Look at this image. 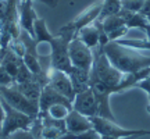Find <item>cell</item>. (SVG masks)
<instances>
[{
	"label": "cell",
	"mask_w": 150,
	"mask_h": 139,
	"mask_svg": "<svg viewBox=\"0 0 150 139\" xmlns=\"http://www.w3.org/2000/svg\"><path fill=\"white\" fill-rule=\"evenodd\" d=\"M72 110L78 111L79 114L88 118L99 116V104L91 88L75 95L74 100H72Z\"/></svg>",
	"instance_id": "cell-9"
},
{
	"label": "cell",
	"mask_w": 150,
	"mask_h": 139,
	"mask_svg": "<svg viewBox=\"0 0 150 139\" xmlns=\"http://www.w3.org/2000/svg\"><path fill=\"white\" fill-rule=\"evenodd\" d=\"M121 0H104L102 6V11H100V16H99V21H102L104 18L112 16V14H117L121 11Z\"/></svg>",
	"instance_id": "cell-17"
},
{
	"label": "cell",
	"mask_w": 150,
	"mask_h": 139,
	"mask_svg": "<svg viewBox=\"0 0 150 139\" xmlns=\"http://www.w3.org/2000/svg\"><path fill=\"white\" fill-rule=\"evenodd\" d=\"M6 139H35V138L29 132V129H18L16 132L10 134Z\"/></svg>",
	"instance_id": "cell-25"
},
{
	"label": "cell",
	"mask_w": 150,
	"mask_h": 139,
	"mask_svg": "<svg viewBox=\"0 0 150 139\" xmlns=\"http://www.w3.org/2000/svg\"><path fill=\"white\" fill-rule=\"evenodd\" d=\"M102 139H135V138H114V136H106V135H102Z\"/></svg>",
	"instance_id": "cell-29"
},
{
	"label": "cell",
	"mask_w": 150,
	"mask_h": 139,
	"mask_svg": "<svg viewBox=\"0 0 150 139\" xmlns=\"http://www.w3.org/2000/svg\"><path fill=\"white\" fill-rule=\"evenodd\" d=\"M68 54H70V61L72 67L91 71L93 64V50L88 48L79 38L75 36L70 42Z\"/></svg>",
	"instance_id": "cell-6"
},
{
	"label": "cell",
	"mask_w": 150,
	"mask_h": 139,
	"mask_svg": "<svg viewBox=\"0 0 150 139\" xmlns=\"http://www.w3.org/2000/svg\"><path fill=\"white\" fill-rule=\"evenodd\" d=\"M67 74H68V77H70V79H71V84H72L75 95L91 88L89 86V74H91V71L76 68V67H71V70Z\"/></svg>",
	"instance_id": "cell-13"
},
{
	"label": "cell",
	"mask_w": 150,
	"mask_h": 139,
	"mask_svg": "<svg viewBox=\"0 0 150 139\" xmlns=\"http://www.w3.org/2000/svg\"><path fill=\"white\" fill-rule=\"evenodd\" d=\"M0 129H1V128H0ZM0 139H1V131H0Z\"/></svg>",
	"instance_id": "cell-31"
},
{
	"label": "cell",
	"mask_w": 150,
	"mask_h": 139,
	"mask_svg": "<svg viewBox=\"0 0 150 139\" xmlns=\"http://www.w3.org/2000/svg\"><path fill=\"white\" fill-rule=\"evenodd\" d=\"M65 128H67V132L70 134H81L88 129H92L93 125L88 117L79 114L75 110H71L68 116L65 117Z\"/></svg>",
	"instance_id": "cell-12"
},
{
	"label": "cell",
	"mask_w": 150,
	"mask_h": 139,
	"mask_svg": "<svg viewBox=\"0 0 150 139\" xmlns=\"http://www.w3.org/2000/svg\"><path fill=\"white\" fill-rule=\"evenodd\" d=\"M33 29H35V40H36L38 45L39 43H49L52 40V38L54 36L53 33L49 32L45 20L39 18V17L36 18V21L33 24Z\"/></svg>",
	"instance_id": "cell-16"
},
{
	"label": "cell",
	"mask_w": 150,
	"mask_h": 139,
	"mask_svg": "<svg viewBox=\"0 0 150 139\" xmlns=\"http://www.w3.org/2000/svg\"><path fill=\"white\" fill-rule=\"evenodd\" d=\"M72 110L71 106H67V104H63V103H57V104H53L47 109V114L50 117L57 118V120H65V117L68 116V113Z\"/></svg>",
	"instance_id": "cell-18"
},
{
	"label": "cell",
	"mask_w": 150,
	"mask_h": 139,
	"mask_svg": "<svg viewBox=\"0 0 150 139\" xmlns=\"http://www.w3.org/2000/svg\"><path fill=\"white\" fill-rule=\"evenodd\" d=\"M128 31H129V28L127 27V25H124V27H121V28H117V29L111 31L110 33H107L108 40H110V42H112V40H120V38L125 36V35L128 33Z\"/></svg>",
	"instance_id": "cell-24"
},
{
	"label": "cell",
	"mask_w": 150,
	"mask_h": 139,
	"mask_svg": "<svg viewBox=\"0 0 150 139\" xmlns=\"http://www.w3.org/2000/svg\"><path fill=\"white\" fill-rule=\"evenodd\" d=\"M46 75H47V84L53 88L54 91L59 92L60 95H63L71 102L74 100L75 92L67 72L61 71V70H56L49 67V68H46Z\"/></svg>",
	"instance_id": "cell-8"
},
{
	"label": "cell",
	"mask_w": 150,
	"mask_h": 139,
	"mask_svg": "<svg viewBox=\"0 0 150 139\" xmlns=\"http://www.w3.org/2000/svg\"><path fill=\"white\" fill-rule=\"evenodd\" d=\"M120 45L122 46H127V48H132V49H146V50H150V42L147 39H121V40H117Z\"/></svg>",
	"instance_id": "cell-19"
},
{
	"label": "cell",
	"mask_w": 150,
	"mask_h": 139,
	"mask_svg": "<svg viewBox=\"0 0 150 139\" xmlns=\"http://www.w3.org/2000/svg\"><path fill=\"white\" fill-rule=\"evenodd\" d=\"M0 97L4 99L11 107H14L16 110L24 113V114H28L33 118H36L38 114H39V103H35L27 99L14 85H0Z\"/></svg>",
	"instance_id": "cell-5"
},
{
	"label": "cell",
	"mask_w": 150,
	"mask_h": 139,
	"mask_svg": "<svg viewBox=\"0 0 150 139\" xmlns=\"http://www.w3.org/2000/svg\"><path fill=\"white\" fill-rule=\"evenodd\" d=\"M33 78H35V75L29 71V68L24 64V60H22V64L20 65V70H18L16 78H14V84H24V82L33 79Z\"/></svg>",
	"instance_id": "cell-21"
},
{
	"label": "cell",
	"mask_w": 150,
	"mask_h": 139,
	"mask_svg": "<svg viewBox=\"0 0 150 139\" xmlns=\"http://www.w3.org/2000/svg\"><path fill=\"white\" fill-rule=\"evenodd\" d=\"M102 6L103 1H97V3H93L92 6L86 7L85 10L81 11L72 21H70L68 24H65L64 27L60 28V31H68V32L75 33V36H76V33L81 28L91 25L92 22H95L99 18L100 11H102Z\"/></svg>",
	"instance_id": "cell-7"
},
{
	"label": "cell",
	"mask_w": 150,
	"mask_h": 139,
	"mask_svg": "<svg viewBox=\"0 0 150 139\" xmlns=\"http://www.w3.org/2000/svg\"><path fill=\"white\" fill-rule=\"evenodd\" d=\"M13 85L16 86L27 99H29V100H32L35 103H39V97H40V92H42L43 86L40 85V82L38 81L36 77L33 79L28 81V82H24V84H13Z\"/></svg>",
	"instance_id": "cell-14"
},
{
	"label": "cell",
	"mask_w": 150,
	"mask_h": 139,
	"mask_svg": "<svg viewBox=\"0 0 150 139\" xmlns=\"http://www.w3.org/2000/svg\"><path fill=\"white\" fill-rule=\"evenodd\" d=\"M59 139H102V135L99 134L96 129L92 128L85 131V132H81V134H70V132H67Z\"/></svg>",
	"instance_id": "cell-20"
},
{
	"label": "cell",
	"mask_w": 150,
	"mask_h": 139,
	"mask_svg": "<svg viewBox=\"0 0 150 139\" xmlns=\"http://www.w3.org/2000/svg\"><path fill=\"white\" fill-rule=\"evenodd\" d=\"M57 103H63V104L72 107L71 100H68L63 95H60L59 92H56L49 84L45 85L42 88V92H40V97H39V113H46L49 107L57 104Z\"/></svg>",
	"instance_id": "cell-11"
},
{
	"label": "cell",
	"mask_w": 150,
	"mask_h": 139,
	"mask_svg": "<svg viewBox=\"0 0 150 139\" xmlns=\"http://www.w3.org/2000/svg\"><path fill=\"white\" fill-rule=\"evenodd\" d=\"M75 38V33L68 32V31H60L57 35L52 38V40L49 42L50 45V63L49 67L56 70H61L64 72H68L71 70V61L70 54H68V46L70 42Z\"/></svg>",
	"instance_id": "cell-2"
},
{
	"label": "cell",
	"mask_w": 150,
	"mask_h": 139,
	"mask_svg": "<svg viewBox=\"0 0 150 139\" xmlns=\"http://www.w3.org/2000/svg\"><path fill=\"white\" fill-rule=\"evenodd\" d=\"M103 52L107 56L112 67H115L124 74L136 72L146 67H150V54H143L136 49L122 46L117 40L108 42L103 48Z\"/></svg>",
	"instance_id": "cell-1"
},
{
	"label": "cell",
	"mask_w": 150,
	"mask_h": 139,
	"mask_svg": "<svg viewBox=\"0 0 150 139\" xmlns=\"http://www.w3.org/2000/svg\"><path fill=\"white\" fill-rule=\"evenodd\" d=\"M76 38H79L88 48H91L93 50L95 48L99 46V38H100L99 28L92 22L91 25H86V27L81 28L78 31V33H76Z\"/></svg>",
	"instance_id": "cell-15"
},
{
	"label": "cell",
	"mask_w": 150,
	"mask_h": 139,
	"mask_svg": "<svg viewBox=\"0 0 150 139\" xmlns=\"http://www.w3.org/2000/svg\"><path fill=\"white\" fill-rule=\"evenodd\" d=\"M146 0H121V7L131 13H140Z\"/></svg>",
	"instance_id": "cell-22"
},
{
	"label": "cell",
	"mask_w": 150,
	"mask_h": 139,
	"mask_svg": "<svg viewBox=\"0 0 150 139\" xmlns=\"http://www.w3.org/2000/svg\"><path fill=\"white\" fill-rule=\"evenodd\" d=\"M38 139H43V138H38Z\"/></svg>",
	"instance_id": "cell-33"
},
{
	"label": "cell",
	"mask_w": 150,
	"mask_h": 139,
	"mask_svg": "<svg viewBox=\"0 0 150 139\" xmlns=\"http://www.w3.org/2000/svg\"><path fill=\"white\" fill-rule=\"evenodd\" d=\"M17 10H18V22H20L21 31H25L32 38H35L33 24L36 21L38 16L32 6V0H18Z\"/></svg>",
	"instance_id": "cell-10"
},
{
	"label": "cell",
	"mask_w": 150,
	"mask_h": 139,
	"mask_svg": "<svg viewBox=\"0 0 150 139\" xmlns=\"http://www.w3.org/2000/svg\"><path fill=\"white\" fill-rule=\"evenodd\" d=\"M93 129H96L100 135L106 136H114V138H139V136H146L150 135V129H129L124 128L121 125H118L115 121L107 120V118L99 117H91Z\"/></svg>",
	"instance_id": "cell-3"
},
{
	"label": "cell",
	"mask_w": 150,
	"mask_h": 139,
	"mask_svg": "<svg viewBox=\"0 0 150 139\" xmlns=\"http://www.w3.org/2000/svg\"><path fill=\"white\" fill-rule=\"evenodd\" d=\"M64 134H67V132L60 128H56V127H43L42 138L43 139H59Z\"/></svg>",
	"instance_id": "cell-23"
},
{
	"label": "cell",
	"mask_w": 150,
	"mask_h": 139,
	"mask_svg": "<svg viewBox=\"0 0 150 139\" xmlns=\"http://www.w3.org/2000/svg\"><path fill=\"white\" fill-rule=\"evenodd\" d=\"M146 110H147V113H150V104L147 107H146Z\"/></svg>",
	"instance_id": "cell-30"
},
{
	"label": "cell",
	"mask_w": 150,
	"mask_h": 139,
	"mask_svg": "<svg viewBox=\"0 0 150 139\" xmlns=\"http://www.w3.org/2000/svg\"><path fill=\"white\" fill-rule=\"evenodd\" d=\"M0 102H1V106L4 109V118H3V123H1V129H0L1 131V139H6L10 134L16 132L18 129H29L35 118L16 110L1 97H0Z\"/></svg>",
	"instance_id": "cell-4"
},
{
	"label": "cell",
	"mask_w": 150,
	"mask_h": 139,
	"mask_svg": "<svg viewBox=\"0 0 150 139\" xmlns=\"http://www.w3.org/2000/svg\"><path fill=\"white\" fill-rule=\"evenodd\" d=\"M14 84V79L7 71H6L1 65H0V85L3 86H11Z\"/></svg>",
	"instance_id": "cell-26"
},
{
	"label": "cell",
	"mask_w": 150,
	"mask_h": 139,
	"mask_svg": "<svg viewBox=\"0 0 150 139\" xmlns=\"http://www.w3.org/2000/svg\"><path fill=\"white\" fill-rule=\"evenodd\" d=\"M140 14L145 17L150 16V0H146L145 1V6H143V9L140 10Z\"/></svg>",
	"instance_id": "cell-28"
},
{
	"label": "cell",
	"mask_w": 150,
	"mask_h": 139,
	"mask_svg": "<svg viewBox=\"0 0 150 139\" xmlns=\"http://www.w3.org/2000/svg\"><path fill=\"white\" fill-rule=\"evenodd\" d=\"M135 88H139V89H143L145 92H147V95H150V75H147L145 79H142L140 82H138Z\"/></svg>",
	"instance_id": "cell-27"
},
{
	"label": "cell",
	"mask_w": 150,
	"mask_h": 139,
	"mask_svg": "<svg viewBox=\"0 0 150 139\" xmlns=\"http://www.w3.org/2000/svg\"><path fill=\"white\" fill-rule=\"evenodd\" d=\"M149 104H150V95H149Z\"/></svg>",
	"instance_id": "cell-32"
}]
</instances>
